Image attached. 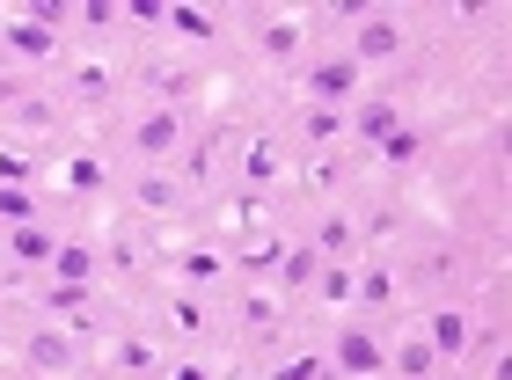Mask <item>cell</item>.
I'll return each instance as SVG.
<instances>
[{
	"instance_id": "1",
	"label": "cell",
	"mask_w": 512,
	"mask_h": 380,
	"mask_svg": "<svg viewBox=\"0 0 512 380\" xmlns=\"http://www.w3.org/2000/svg\"><path fill=\"white\" fill-rule=\"evenodd\" d=\"M359 88H366V66L359 59H315V66H300V103H322V110H352L359 103Z\"/></svg>"
},
{
	"instance_id": "2",
	"label": "cell",
	"mask_w": 512,
	"mask_h": 380,
	"mask_svg": "<svg viewBox=\"0 0 512 380\" xmlns=\"http://www.w3.org/2000/svg\"><path fill=\"white\" fill-rule=\"evenodd\" d=\"M132 154L139 161H147V169H169V161L183 154V147H191V125H183V110H161V103H147V110H139L132 117Z\"/></svg>"
},
{
	"instance_id": "3",
	"label": "cell",
	"mask_w": 512,
	"mask_h": 380,
	"mask_svg": "<svg viewBox=\"0 0 512 380\" xmlns=\"http://www.w3.org/2000/svg\"><path fill=\"white\" fill-rule=\"evenodd\" d=\"M403 52H410V22L395 8H366L352 22V44H344V59H359V66H381V59H403Z\"/></svg>"
},
{
	"instance_id": "4",
	"label": "cell",
	"mask_w": 512,
	"mask_h": 380,
	"mask_svg": "<svg viewBox=\"0 0 512 380\" xmlns=\"http://www.w3.org/2000/svg\"><path fill=\"white\" fill-rule=\"evenodd\" d=\"M417 337L432 344V359H439V366H461V359H469V344L483 337V329H476V315H469L461 300H447V307H432V315L417 322Z\"/></svg>"
},
{
	"instance_id": "5",
	"label": "cell",
	"mask_w": 512,
	"mask_h": 380,
	"mask_svg": "<svg viewBox=\"0 0 512 380\" xmlns=\"http://www.w3.org/2000/svg\"><path fill=\"white\" fill-rule=\"evenodd\" d=\"M330 373H337V380H381V373H388V344H381L366 322H344L337 344H330Z\"/></svg>"
},
{
	"instance_id": "6",
	"label": "cell",
	"mask_w": 512,
	"mask_h": 380,
	"mask_svg": "<svg viewBox=\"0 0 512 380\" xmlns=\"http://www.w3.org/2000/svg\"><path fill=\"white\" fill-rule=\"evenodd\" d=\"M403 125V95H359L352 110H344V139H352V147H381V139Z\"/></svg>"
},
{
	"instance_id": "7",
	"label": "cell",
	"mask_w": 512,
	"mask_h": 380,
	"mask_svg": "<svg viewBox=\"0 0 512 380\" xmlns=\"http://www.w3.org/2000/svg\"><path fill=\"white\" fill-rule=\"evenodd\" d=\"M278 176H293L286 139H278V132H249V139H242V183H249V190H271Z\"/></svg>"
},
{
	"instance_id": "8",
	"label": "cell",
	"mask_w": 512,
	"mask_h": 380,
	"mask_svg": "<svg viewBox=\"0 0 512 380\" xmlns=\"http://www.w3.org/2000/svg\"><path fill=\"white\" fill-rule=\"evenodd\" d=\"M0 52H15L22 66H44V59L66 52V37H52V30L30 22V15H0Z\"/></svg>"
},
{
	"instance_id": "9",
	"label": "cell",
	"mask_w": 512,
	"mask_h": 380,
	"mask_svg": "<svg viewBox=\"0 0 512 380\" xmlns=\"http://www.w3.org/2000/svg\"><path fill=\"white\" fill-rule=\"evenodd\" d=\"M22 359H30V373H44V380H66L74 373V337H66L59 322H37L30 344H22Z\"/></svg>"
},
{
	"instance_id": "10",
	"label": "cell",
	"mask_w": 512,
	"mask_h": 380,
	"mask_svg": "<svg viewBox=\"0 0 512 380\" xmlns=\"http://www.w3.org/2000/svg\"><path fill=\"white\" fill-rule=\"evenodd\" d=\"M308 242L322 249V264H359V220L344 205H322V220H315Z\"/></svg>"
},
{
	"instance_id": "11",
	"label": "cell",
	"mask_w": 512,
	"mask_h": 380,
	"mask_svg": "<svg viewBox=\"0 0 512 380\" xmlns=\"http://www.w3.org/2000/svg\"><path fill=\"white\" fill-rule=\"evenodd\" d=\"M293 139L308 154H337V139H344V110H322V103H293ZM293 147V154H300Z\"/></svg>"
},
{
	"instance_id": "12",
	"label": "cell",
	"mask_w": 512,
	"mask_h": 380,
	"mask_svg": "<svg viewBox=\"0 0 512 380\" xmlns=\"http://www.w3.org/2000/svg\"><path fill=\"white\" fill-rule=\"evenodd\" d=\"M125 190H132V205L147 212V220H169V212H183V176H169V169H147V176H132Z\"/></svg>"
},
{
	"instance_id": "13",
	"label": "cell",
	"mask_w": 512,
	"mask_h": 380,
	"mask_svg": "<svg viewBox=\"0 0 512 380\" xmlns=\"http://www.w3.org/2000/svg\"><path fill=\"white\" fill-rule=\"evenodd\" d=\"M235 322L249 329V337H278V329L293 322V307H286V293H264V285H256V293L235 300Z\"/></svg>"
},
{
	"instance_id": "14",
	"label": "cell",
	"mask_w": 512,
	"mask_h": 380,
	"mask_svg": "<svg viewBox=\"0 0 512 380\" xmlns=\"http://www.w3.org/2000/svg\"><path fill=\"white\" fill-rule=\"evenodd\" d=\"M169 271L191 285V293H205V285H220L227 278V256L213 242H191V249H169Z\"/></svg>"
},
{
	"instance_id": "15",
	"label": "cell",
	"mask_w": 512,
	"mask_h": 380,
	"mask_svg": "<svg viewBox=\"0 0 512 380\" xmlns=\"http://www.w3.org/2000/svg\"><path fill=\"white\" fill-rule=\"evenodd\" d=\"M52 249H59V234L44 220L37 227H0V256H8V264H37L44 271V264H52Z\"/></svg>"
},
{
	"instance_id": "16",
	"label": "cell",
	"mask_w": 512,
	"mask_h": 380,
	"mask_svg": "<svg viewBox=\"0 0 512 380\" xmlns=\"http://www.w3.org/2000/svg\"><path fill=\"white\" fill-rule=\"evenodd\" d=\"M52 176H59V190H74V198H96V190L110 183V169H103V154H88V147H74V154H59V161H52Z\"/></svg>"
},
{
	"instance_id": "17",
	"label": "cell",
	"mask_w": 512,
	"mask_h": 380,
	"mask_svg": "<svg viewBox=\"0 0 512 380\" xmlns=\"http://www.w3.org/2000/svg\"><path fill=\"white\" fill-rule=\"evenodd\" d=\"M300 44H308V15H264L256 22V52L264 59H300Z\"/></svg>"
},
{
	"instance_id": "18",
	"label": "cell",
	"mask_w": 512,
	"mask_h": 380,
	"mask_svg": "<svg viewBox=\"0 0 512 380\" xmlns=\"http://www.w3.org/2000/svg\"><path fill=\"white\" fill-rule=\"evenodd\" d=\"M44 271H52L59 285H96V278H103V249H88V242H59Z\"/></svg>"
},
{
	"instance_id": "19",
	"label": "cell",
	"mask_w": 512,
	"mask_h": 380,
	"mask_svg": "<svg viewBox=\"0 0 512 380\" xmlns=\"http://www.w3.org/2000/svg\"><path fill=\"white\" fill-rule=\"evenodd\" d=\"M66 81H74L81 103H110L118 95V66L110 59H66Z\"/></svg>"
},
{
	"instance_id": "20",
	"label": "cell",
	"mask_w": 512,
	"mask_h": 380,
	"mask_svg": "<svg viewBox=\"0 0 512 380\" xmlns=\"http://www.w3.org/2000/svg\"><path fill=\"white\" fill-rule=\"evenodd\" d=\"M315 271H322V249L315 242H286V256H278V293H308L315 285Z\"/></svg>"
},
{
	"instance_id": "21",
	"label": "cell",
	"mask_w": 512,
	"mask_h": 380,
	"mask_svg": "<svg viewBox=\"0 0 512 380\" xmlns=\"http://www.w3.org/2000/svg\"><path fill=\"white\" fill-rule=\"evenodd\" d=\"M308 293H315L322 307H359V264H322Z\"/></svg>"
},
{
	"instance_id": "22",
	"label": "cell",
	"mask_w": 512,
	"mask_h": 380,
	"mask_svg": "<svg viewBox=\"0 0 512 380\" xmlns=\"http://www.w3.org/2000/svg\"><path fill=\"white\" fill-rule=\"evenodd\" d=\"M161 30H176L183 44H213L220 37V15L213 8H191V0H169V22Z\"/></svg>"
},
{
	"instance_id": "23",
	"label": "cell",
	"mask_w": 512,
	"mask_h": 380,
	"mask_svg": "<svg viewBox=\"0 0 512 380\" xmlns=\"http://www.w3.org/2000/svg\"><path fill=\"white\" fill-rule=\"evenodd\" d=\"M388 373H395V380H432V373H439V359H432V344L410 329V337L388 351Z\"/></svg>"
},
{
	"instance_id": "24",
	"label": "cell",
	"mask_w": 512,
	"mask_h": 380,
	"mask_svg": "<svg viewBox=\"0 0 512 380\" xmlns=\"http://www.w3.org/2000/svg\"><path fill=\"white\" fill-rule=\"evenodd\" d=\"M191 88H198L191 66H154V74H147V95L161 110H183V95H191Z\"/></svg>"
},
{
	"instance_id": "25",
	"label": "cell",
	"mask_w": 512,
	"mask_h": 380,
	"mask_svg": "<svg viewBox=\"0 0 512 380\" xmlns=\"http://www.w3.org/2000/svg\"><path fill=\"white\" fill-rule=\"evenodd\" d=\"M110 373H139V380H147V373H161V351L147 337H118V344H110Z\"/></svg>"
},
{
	"instance_id": "26",
	"label": "cell",
	"mask_w": 512,
	"mask_h": 380,
	"mask_svg": "<svg viewBox=\"0 0 512 380\" xmlns=\"http://www.w3.org/2000/svg\"><path fill=\"white\" fill-rule=\"evenodd\" d=\"M278 256H286V242H278V234H264V242H235V271H242V278H271Z\"/></svg>"
},
{
	"instance_id": "27",
	"label": "cell",
	"mask_w": 512,
	"mask_h": 380,
	"mask_svg": "<svg viewBox=\"0 0 512 380\" xmlns=\"http://www.w3.org/2000/svg\"><path fill=\"white\" fill-rule=\"evenodd\" d=\"M220 220L235 227V242H249V227H264V190H249V183H242L235 198L220 205Z\"/></svg>"
},
{
	"instance_id": "28",
	"label": "cell",
	"mask_w": 512,
	"mask_h": 380,
	"mask_svg": "<svg viewBox=\"0 0 512 380\" xmlns=\"http://www.w3.org/2000/svg\"><path fill=\"white\" fill-rule=\"evenodd\" d=\"M381 161H388V169H410V161L417 154H425V132H417V125H395L388 139H381V147H374Z\"/></svg>"
},
{
	"instance_id": "29",
	"label": "cell",
	"mask_w": 512,
	"mask_h": 380,
	"mask_svg": "<svg viewBox=\"0 0 512 380\" xmlns=\"http://www.w3.org/2000/svg\"><path fill=\"white\" fill-rule=\"evenodd\" d=\"M169 329H176V337H205V329H213L205 300H198V293H176V300H169Z\"/></svg>"
},
{
	"instance_id": "30",
	"label": "cell",
	"mask_w": 512,
	"mask_h": 380,
	"mask_svg": "<svg viewBox=\"0 0 512 380\" xmlns=\"http://www.w3.org/2000/svg\"><path fill=\"white\" fill-rule=\"evenodd\" d=\"M37 190H15V183H0V227H37Z\"/></svg>"
},
{
	"instance_id": "31",
	"label": "cell",
	"mask_w": 512,
	"mask_h": 380,
	"mask_svg": "<svg viewBox=\"0 0 512 380\" xmlns=\"http://www.w3.org/2000/svg\"><path fill=\"white\" fill-rule=\"evenodd\" d=\"M8 117H15L22 132H59V103H52V95H22Z\"/></svg>"
},
{
	"instance_id": "32",
	"label": "cell",
	"mask_w": 512,
	"mask_h": 380,
	"mask_svg": "<svg viewBox=\"0 0 512 380\" xmlns=\"http://www.w3.org/2000/svg\"><path fill=\"white\" fill-rule=\"evenodd\" d=\"M271 380H337V373H330V359H322V351H293V359L271 366Z\"/></svg>"
},
{
	"instance_id": "33",
	"label": "cell",
	"mask_w": 512,
	"mask_h": 380,
	"mask_svg": "<svg viewBox=\"0 0 512 380\" xmlns=\"http://www.w3.org/2000/svg\"><path fill=\"white\" fill-rule=\"evenodd\" d=\"M359 300L366 307H388L395 300V271L388 264H359Z\"/></svg>"
},
{
	"instance_id": "34",
	"label": "cell",
	"mask_w": 512,
	"mask_h": 380,
	"mask_svg": "<svg viewBox=\"0 0 512 380\" xmlns=\"http://www.w3.org/2000/svg\"><path fill=\"white\" fill-rule=\"evenodd\" d=\"M0 183H15V190H37V161L22 154V147H8V139H0Z\"/></svg>"
},
{
	"instance_id": "35",
	"label": "cell",
	"mask_w": 512,
	"mask_h": 380,
	"mask_svg": "<svg viewBox=\"0 0 512 380\" xmlns=\"http://www.w3.org/2000/svg\"><path fill=\"white\" fill-rule=\"evenodd\" d=\"M74 22H81V30H118V0H81V8H74Z\"/></svg>"
},
{
	"instance_id": "36",
	"label": "cell",
	"mask_w": 512,
	"mask_h": 380,
	"mask_svg": "<svg viewBox=\"0 0 512 380\" xmlns=\"http://www.w3.org/2000/svg\"><path fill=\"white\" fill-rule=\"evenodd\" d=\"M30 22H44L52 37H66V22H74V0H37V8H22Z\"/></svg>"
},
{
	"instance_id": "37",
	"label": "cell",
	"mask_w": 512,
	"mask_h": 380,
	"mask_svg": "<svg viewBox=\"0 0 512 380\" xmlns=\"http://www.w3.org/2000/svg\"><path fill=\"white\" fill-rule=\"evenodd\" d=\"M118 22H169V0H118Z\"/></svg>"
},
{
	"instance_id": "38",
	"label": "cell",
	"mask_w": 512,
	"mask_h": 380,
	"mask_svg": "<svg viewBox=\"0 0 512 380\" xmlns=\"http://www.w3.org/2000/svg\"><path fill=\"white\" fill-rule=\"evenodd\" d=\"M213 147H220V132L191 147V161H183V169H191V183H205V176H213ZM191 183H183V190H191Z\"/></svg>"
},
{
	"instance_id": "39",
	"label": "cell",
	"mask_w": 512,
	"mask_h": 380,
	"mask_svg": "<svg viewBox=\"0 0 512 380\" xmlns=\"http://www.w3.org/2000/svg\"><path fill=\"white\" fill-rule=\"evenodd\" d=\"M22 95H37V81H30V74H8V66H0V110H15Z\"/></svg>"
},
{
	"instance_id": "40",
	"label": "cell",
	"mask_w": 512,
	"mask_h": 380,
	"mask_svg": "<svg viewBox=\"0 0 512 380\" xmlns=\"http://www.w3.org/2000/svg\"><path fill=\"white\" fill-rule=\"evenodd\" d=\"M161 380H220L205 359H176V366H161Z\"/></svg>"
},
{
	"instance_id": "41",
	"label": "cell",
	"mask_w": 512,
	"mask_h": 380,
	"mask_svg": "<svg viewBox=\"0 0 512 380\" xmlns=\"http://www.w3.org/2000/svg\"><path fill=\"white\" fill-rule=\"evenodd\" d=\"M308 190H322V198H330V190H337V154H322L315 169H308Z\"/></svg>"
},
{
	"instance_id": "42",
	"label": "cell",
	"mask_w": 512,
	"mask_h": 380,
	"mask_svg": "<svg viewBox=\"0 0 512 380\" xmlns=\"http://www.w3.org/2000/svg\"><path fill=\"white\" fill-rule=\"evenodd\" d=\"M103 264H110V271H139V249H132V242H110Z\"/></svg>"
},
{
	"instance_id": "43",
	"label": "cell",
	"mask_w": 512,
	"mask_h": 380,
	"mask_svg": "<svg viewBox=\"0 0 512 380\" xmlns=\"http://www.w3.org/2000/svg\"><path fill=\"white\" fill-rule=\"evenodd\" d=\"M432 380H461V373H454V366H439V373H432Z\"/></svg>"
}]
</instances>
